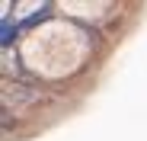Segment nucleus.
<instances>
[{
    "mask_svg": "<svg viewBox=\"0 0 147 141\" xmlns=\"http://www.w3.org/2000/svg\"><path fill=\"white\" fill-rule=\"evenodd\" d=\"M48 13H51V3H42V10H35V13H29L26 19L19 22V32H22V29H32V26H38L42 19H48Z\"/></svg>",
    "mask_w": 147,
    "mask_h": 141,
    "instance_id": "1",
    "label": "nucleus"
},
{
    "mask_svg": "<svg viewBox=\"0 0 147 141\" xmlns=\"http://www.w3.org/2000/svg\"><path fill=\"white\" fill-rule=\"evenodd\" d=\"M13 32H19V26H13L10 19H3V35H0V39H3V45H10V42H13Z\"/></svg>",
    "mask_w": 147,
    "mask_h": 141,
    "instance_id": "2",
    "label": "nucleus"
}]
</instances>
